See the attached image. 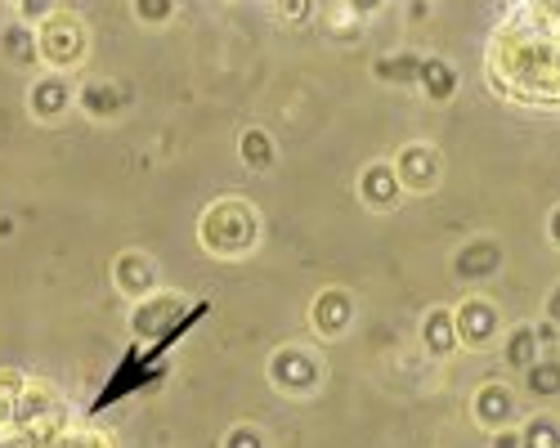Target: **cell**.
Returning a JSON list of instances; mask_svg holds the SVG:
<instances>
[{
  "mask_svg": "<svg viewBox=\"0 0 560 448\" xmlns=\"http://www.w3.org/2000/svg\"><path fill=\"white\" fill-rule=\"evenodd\" d=\"M198 243L215 260H243L260 247V211L247 198H215L198 220Z\"/></svg>",
  "mask_w": 560,
  "mask_h": 448,
  "instance_id": "cell-1",
  "label": "cell"
},
{
  "mask_svg": "<svg viewBox=\"0 0 560 448\" xmlns=\"http://www.w3.org/2000/svg\"><path fill=\"white\" fill-rule=\"evenodd\" d=\"M36 40H40V63L55 68V72H72L90 55L85 23L77 14H68V10H55L50 19H40L36 23Z\"/></svg>",
  "mask_w": 560,
  "mask_h": 448,
  "instance_id": "cell-2",
  "label": "cell"
},
{
  "mask_svg": "<svg viewBox=\"0 0 560 448\" xmlns=\"http://www.w3.org/2000/svg\"><path fill=\"white\" fill-rule=\"evenodd\" d=\"M265 377L278 394H288V399H310L323 381V358L305 345H283V350H273L269 354V364H265Z\"/></svg>",
  "mask_w": 560,
  "mask_h": 448,
  "instance_id": "cell-3",
  "label": "cell"
},
{
  "mask_svg": "<svg viewBox=\"0 0 560 448\" xmlns=\"http://www.w3.org/2000/svg\"><path fill=\"white\" fill-rule=\"evenodd\" d=\"M453 319H457V341H462V350H476V354L493 350V345L502 341V332H506L502 309H498L489 296H480V292H466V296L453 305Z\"/></svg>",
  "mask_w": 560,
  "mask_h": 448,
  "instance_id": "cell-4",
  "label": "cell"
},
{
  "mask_svg": "<svg viewBox=\"0 0 560 448\" xmlns=\"http://www.w3.org/2000/svg\"><path fill=\"white\" fill-rule=\"evenodd\" d=\"M471 422L480 431H511L525 422V403H521V390L511 381H480L476 394H471Z\"/></svg>",
  "mask_w": 560,
  "mask_h": 448,
  "instance_id": "cell-5",
  "label": "cell"
},
{
  "mask_svg": "<svg viewBox=\"0 0 560 448\" xmlns=\"http://www.w3.org/2000/svg\"><path fill=\"white\" fill-rule=\"evenodd\" d=\"M390 162H395V170H399L404 193H435V189L444 185V157H440V149H435L431 140L404 144Z\"/></svg>",
  "mask_w": 560,
  "mask_h": 448,
  "instance_id": "cell-6",
  "label": "cell"
},
{
  "mask_svg": "<svg viewBox=\"0 0 560 448\" xmlns=\"http://www.w3.org/2000/svg\"><path fill=\"white\" fill-rule=\"evenodd\" d=\"M310 328L318 341H341L354 328V296L346 287H318L310 300Z\"/></svg>",
  "mask_w": 560,
  "mask_h": 448,
  "instance_id": "cell-7",
  "label": "cell"
},
{
  "mask_svg": "<svg viewBox=\"0 0 560 448\" xmlns=\"http://www.w3.org/2000/svg\"><path fill=\"white\" fill-rule=\"evenodd\" d=\"M502 260H506V247H502V238H493V234H480V238H471V243H462L457 251H453V279L457 283H489L498 269H502Z\"/></svg>",
  "mask_w": 560,
  "mask_h": 448,
  "instance_id": "cell-8",
  "label": "cell"
},
{
  "mask_svg": "<svg viewBox=\"0 0 560 448\" xmlns=\"http://www.w3.org/2000/svg\"><path fill=\"white\" fill-rule=\"evenodd\" d=\"M113 287L135 305V300L162 292V269H158V260H153L149 251L130 247V251H121V256L113 260Z\"/></svg>",
  "mask_w": 560,
  "mask_h": 448,
  "instance_id": "cell-9",
  "label": "cell"
},
{
  "mask_svg": "<svg viewBox=\"0 0 560 448\" xmlns=\"http://www.w3.org/2000/svg\"><path fill=\"white\" fill-rule=\"evenodd\" d=\"M404 198V185H399V170L390 157H377L359 170V202L368 211H395Z\"/></svg>",
  "mask_w": 560,
  "mask_h": 448,
  "instance_id": "cell-10",
  "label": "cell"
},
{
  "mask_svg": "<svg viewBox=\"0 0 560 448\" xmlns=\"http://www.w3.org/2000/svg\"><path fill=\"white\" fill-rule=\"evenodd\" d=\"M417 345H422L427 358H453L462 350L457 341V319H453V305H431L417 323Z\"/></svg>",
  "mask_w": 560,
  "mask_h": 448,
  "instance_id": "cell-11",
  "label": "cell"
},
{
  "mask_svg": "<svg viewBox=\"0 0 560 448\" xmlns=\"http://www.w3.org/2000/svg\"><path fill=\"white\" fill-rule=\"evenodd\" d=\"M77 104V90L63 72H50V76H36L32 81V95H27V108L36 121H59L68 108Z\"/></svg>",
  "mask_w": 560,
  "mask_h": 448,
  "instance_id": "cell-12",
  "label": "cell"
},
{
  "mask_svg": "<svg viewBox=\"0 0 560 448\" xmlns=\"http://www.w3.org/2000/svg\"><path fill=\"white\" fill-rule=\"evenodd\" d=\"M130 99H135V90L121 85V81H85V85L77 90L81 113H85V117H95V121H113V117H121V108H130Z\"/></svg>",
  "mask_w": 560,
  "mask_h": 448,
  "instance_id": "cell-13",
  "label": "cell"
},
{
  "mask_svg": "<svg viewBox=\"0 0 560 448\" xmlns=\"http://www.w3.org/2000/svg\"><path fill=\"white\" fill-rule=\"evenodd\" d=\"M502 364H506V373H525L529 364H534V358L542 354V341H538V328L534 323H516V328H506L502 332Z\"/></svg>",
  "mask_w": 560,
  "mask_h": 448,
  "instance_id": "cell-14",
  "label": "cell"
},
{
  "mask_svg": "<svg viewBox=\"0 0 560 448\" xmlns=\"http://www.w3.org/2000/svg\"><path fill=\"white\" fill-rule=\"evenodd\" d=\"M457 85H462V76H457V68L448 63V59H440V55H422V72H417V90L431 99V104H448L453 95H457Z\"/></svg>",
  "mask_w": 560,
  "mask_h": 448,
  "instance_id": "cell-15",
  "label": "cell"
},
{
  "mask_svg": "<svg viewBox=\"0 0 560 448\" xmlns=\"http://www.w3.org/2000/svg\"><path fill=\"white\" fill-rule=\"evenodd\" d=\"M521 381H525V394L538 399V403L560 399V354L556 350H542L534 364L521 373Z\"/></svg>",
  "mask_w": 560,
  "mask_h": 448,
  "instance_id": "cell-16",
  "label": "cell"
},
{
  "mask_svg": "<svg viewBox=\"0 0 560 448\" xmlns=\"http://www.w3.org/2000/svg\"><path fill=\"white\" fill-rule=\"evenodd\" d=\"M0 50H5L10 63L19 68H36L40 63V40H36V23H23L14 19L5 32H0Z\"/></svg>",
  "mask_w": 560,
  "mask_h": 448,
  "instance_id": "cell-17",
  "label": "cell"
},
{
  "mask_svg": "<svg viewBox=\"0 0 560 448\" xmlns=\"http://www.w3.org/2000/svg\"><path fill=\"white\" fill-rule=\"evenodd\" d=\"M238 157H243V166H247V170H269V166L278 162V144H273V134H269V130H260V126H247V130L238 134Z\"/></svg>",
  "mask_w": 560,
  "mask_h": 448,
  "instance_id": "cell-18",
  "label": "cell"
},
{
  "mask_svg": "<svg viewBox=\"0 0 560 448\" xmlns=\"http://www.w3.org/2000/svg\"><path fill=\"white\" fill-rule=\"evenodd\" d=\"M521 448H560V417L538 409L521 422Z\"/></svg>",
  "mask_w": 560,
  "mask_h": 448,
  "instance_id": "cell-19",
  "label": "cell"
},
{
  "mask_svg": "<svg viewBox=\"0 0 560 448\" xmlns=\"http://www.w3.org/2000/svg\"><path fill=\"white\" fill-rule=\"evenodd\" d=\"M372 72H377V81H386V85H417V72H422V55H412V50L386 55V59L372 63Z\"/></svg>",
  "mask_w": 560,
  "mask_h": 448,
  "instance_id": "cell-20",
  "label": "cell"
},
{
  "mask_svg": "<svg viewBox=\"0 0 560 448\" xmlns=\"http://www.w3.org/2000/svg\"><path fill=\"white\" fill-rule=\"evenodd\" d=\"M130 10L139 23H149V27H162L175 19V0H130Z\"/></svg>",
  "mask_w": 560,
  "mask_h": 448,
  "instance_id": "cell-21",
  "label": "cell"
},
{
  "mask_svg": "<svg viewBox=\"0 0 560 448\" xmlns=\"http://www.w3.org/2000/svg\"><path fill=\"white\" fill-rule=\"evenodd\" d=\"M220 448H269V439H265V431H260V426L238 422V426H229V435H224V444H220Z\"/></svg>",
  "mask_w": 560,
  "mask_h": 448,
  "instance_id": "cell-22",
  "label": "cell"
},
{
  "mask_svg": "<svg viewBox=\"0 0 560 448\" xmlns=\"http://www.w3.org/2000/svg\"><path fill=\"white\" fill-rule=\"evenodd\" d=\"M273 10H278V19H283V23L301 27L314 14V0H273Z\"/></svg>",
  "mask_w": 560,
  "mask_h": 448,
  "instance_id": "cell-23",
  "label": "cell"
},
{
  "mask_svg": "<svg viewBox=\"0 0 560 448\" xmlns=\"http://www.w3.org/2000/svg\"><path fill=\"white\" fill-rule=\"evenodd\" d=\"M23 23H40V19H50L55 14V0H23Z\"/></svg>",
  "mask_w": 560,
  "mask_h": 448,
  "instance_id": "cell-24",
  "label": "cell"
},
{
  "mask_svg": "<svg viewBox=\"0 0 560 448\" xmlns=\"http://www.w3.org/2000/svg\"><path fill=\"white\" fill-rule=\"evenodd\" d=\"M55 448H108L104 435H63Z\"/></svg>",
  "mask_w": 560,
  "mask_h": 448,
  "instance_id": "cell-25",
  "label": "cell"
},
{
  "mask_svg": "<svg viewBox=\"0 0 560 448\" xmlns=\"http://www.w3.org/2000/svg\"><path fill=\"white\" fill-rule=\"evenodd\" d=\"M489 448H521V426H511V431H493V435H489Z\"/></svg>",
  "mask_w": 560,
  "mask_h": 448,
  "instance_id": "cell-26",
  "label": "cell"
},
{
  "mask_svg": "<svg viewBox=\"0 0 560 448\" xmlns=\"http://www.w3.org/2000/svg\"><path fill=\"white\" fill-rule=\"evenodd\" d=\"M534 328H538V341H542V350H556V345H560V328H556L551 319H538Z\"/></svg>",
  "mask_w": 560,
  "mask_h": 448,
  "instance_id": "cell-27",
  "label": "cell"
},
{
  "mask_svg": "<svg viewBox=\"0 0 560 448\" xmlns=\"http://www.w3.org/2000/svg\"><path fill=\"white\" fill-rule=\"evenodd\" d=\"M547 243H551V247L560 251V202H556V207L547 211Z\"/></svg>",
  "mask_w": 560,
  "mask_h": 448,
  "instance_id": "cell-28",
  "label": "cell"
},
{
  "mask_svg": "<svg viewBox=\"0 0 560 448\" xmlns=\"http://www.w3.org/2000/svg\"><path fill=\"white\" fill-rule=\"evenodd\" d=\"M542 319H551V323L560 328V283L551 287V296H547V305H542Z\"/></svg>",
  "mask_w": 560,
  "mask_h": 448,
  "instance_id": "cell-29",
  "label": "cell"
},
{
  "mask_svg": "<svg viewBox=\"0 0 560 448\" xmlns=\"http://www.w3.org/2000/svg\"><path fill=\"white\" fill-rule=\"evenodd\" d=\"M346 5H350V14H377L386 0H346Z\"/></svg>",
  "mask_w": 560,
  "mask_h": 448,
  "instance_id": "cell-30",
  "label": "cell"
},
{
  "mask_svg": "<svg viewBox=\"0 0 560 448\" xmlns=\"http://www.w3.org/2000/svg\"><path fill=\"white\" fill-rule=\"evenodd\" d=\"M10 5H19V10H23V0H10Z\"/></svg>",
  "mask_w": 560,
  "mask_h": 448,
  "instance_id": "cell-31",
  "label": "cell"
},
{
  "mask_svg": "<svg viewBox=\"0 0 560 448\" xmlns=\"http://www.w3.org/2000/svg\"><path fill=\"white\" fill-rule=\"evenodd\" d=\"M506 5H521V0H506Z\"/></svg>",
  "mask_w": 560,
  "mask_h": 448,
  "instance_id": "cell-32",
  "label": "cell"
},
{
  "mask_svg": "<svg viewBox=\"0 0 560 448\" xmlns=\"http://www.w3.org/2000/svg\"><path fill=\"white\" fill-rule=\"evenodd\" d=\"M556 354H560V345H556Z\"/></svg>",
  "mask_w": 560,
  "mask_h": 448,
  "instance_id": "cell-33",
  "label": "cell"
}]
</instances>
